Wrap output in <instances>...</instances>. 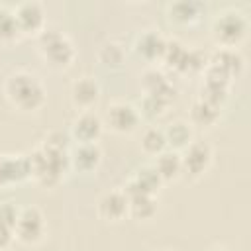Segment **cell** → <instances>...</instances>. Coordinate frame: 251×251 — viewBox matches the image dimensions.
Here are the masks:
<instances>
[{
    "label": "cell",
    "mask_w": 251,
    "mask_h": 251,
    "mask_svg": "<svg viewBox=\"0 0 251 251\" xmlns=\"http://www.w3.org/2000/svg\"><path fill=\"white\" fill-rule=\"evenodd\" d=\"M69 137L61 131H51L43 145L33 149L27 155L29 176L41 186H55L63 178L67 167L71 165L69 157Z\"/></svg>",
    "instance_id": "obj_1"
},
{
    "label": "cell",
    "mask_w": 251,
    "mask_h": 251,
    "mask_svg": "<svg viewBox=\"0 0 251 251\" xmlns=\"http://www.w3.org/2000/svg\"><path fill=\"white\" fill-rule=\"evenodd\" d=\"M4 92L10 104L20 112H35L45 104V88L41 80L27 71L12 73L4 82Z\"/></svg>",
    "instance_id": "obj_2"
},
{
    "label": "cell",
    "mask_w": 251,
    "mask_h": 251,
    "mask_svg": "<svg viewBox=\"0 0 251 251\" xmlns=\"http://www.w3.org/2000/svg\"><path fill=\"white\" fill-rule=\"evenodd\" d=\"M39 53L45 59V63L53 69H69L76 57L73 41L59 29H43L39 33Z\"/></svg>",
    "instance_id": "obj_3"
},
{
    "label": "cell",
    "mask_w": 251,
    "mask_h": 251,
    "mask_svg": "<svg viewBox=\"0 0 251 251\" xmlns=\"http://www.w3.org/2000/svg\"><path fill=\"white\" fill-rule=\"evenodd\" d=\"M249 22L247 18L237 10H226L218 14L212 25V35L220 47L235 49L247 35Z\"/></svg>",
    "instance_id": "obj_4"
},
{
    "label": "cell",
    "mask_w": 251,
    "mask_h": 251,
    "mask_svg": "<svg viewBox=\"0 0 251 251\" xmlns=\"http://www.w3.org/2000/svg\"><path fill=\"white\" fill-rule=\"evenodd\" d=\"M47 226H45V218L41 214V210L37 206H27L22 208L14 226V237L22 243H39L45 237Z\"/></svg>",
    "instance_id": "obj_5"
},
{
    "label": "cell",
    "mask_w": 251,
    "mask_h": 251,
    "mask_svg": "<svg viewBox=\"0 0 251 251\" xmlns=\"http://www.w3.org/2000/svg\"><path fill=\"white\" fill-rule=\"evenodd\" d=\"M214 161V149L206 141H190L188 147H184V153L180 155L182 163V175L188 178L202 176Z\"/></svg>",
    "instance_id": "obj_6"
},
{
    "label": "cell",
    "mask_w": 251,
    "mask_h": 251,
    "mask_svg": "<svg viewBox=\"0 0 251 251\" xmlns=\"http://www.w3.org/2000/svg\"><path fill=\"white\" fill-rule=\"evenodd\" d=\"M106 126L116 131V133H131L139 127L141 116L137 112L135 106L126 104V102H114L112 106H108L106 110Z\"/></svg>",
    "instance_id": "obj_7"
},
{
    "label": "cell",
    "mask_w": 251,
    "mask_h": 251,
    "mask_svg": "<svg viewBox=\"0 0 251 251\" xmlns=\"http://www.w3.org/2000/svg\"><path fill=\"white\" fill-rule=\"evenodd\" d=\"M102 131H104V122L92 110L78 112V116L73 120L71 126V137L76 143H98Z\"/></svg>",
    "instance_id": "obj_8"
},
{
    "label": "cell",
    "mask_w": 251,
    "mask_h": 251,
    "mask_svg": "<svg viewBox=\"0 0 251 251\" xmlns=\"http://www.w3.org/2000/svg\"><path fill=\"white\" fill-rule=\"evenodd\" d=\"M14 16L22 33H41L45 29V12L39 2H22L14 8Z\"/></svg>",
    "instance_id": "obj_9"
},
{
    "label": "cell",
    "mask_w": 251,
    "mask_h": 251,
    "mask_svg": "<svg viewBox=\"0 0 251 251\" xmlns=\"http://www.w3.org/2000/svg\"><path fill=\"white\" fill-rule=\"evenodd\" d=\"M127 204H129V200L124 194V190L122 188H116V190L104 192L98 198L96 212L106 222H120V220H124L127 216Z\"/></svg>",
    "instance_id": "obj_10"
},
{
    "label": "cell",
    "mask_w": 251,
    "mask_h": 251,
    "mask_svg": "<svg viewBox=\"0 0 251 251\" xmlns=\"http://www.w3.org/2000/svg\"><path fill=\"white\" fill-rule=\"evenodd\" d=\"M29 178L27 155H0V186L18 184Z\"/></svg>",
    "instance_id": "obj_11"
},
{
    "label": "cell",
    "mask_w": 251,
    "mask_h": 251,
    "mask_svg": "<svg viewBox=\"0 0 251 251\" xmlns=\"http://www.w3.org/2000/svg\"><path fill=\"white\" fill-rule=\"evenodd\" d=\"M98 100H100V86H98V82L94 78L82 76V78L73 82V86H71V102L80 112L92 110Z\"/></svg>",
    "instance_id": "obj_12"
},
{
    "label": "cell",
    "mask_w": 251,
    "mask_h": 251,
    "mask_svg": "<svg viewBox=\"0 0 251 251\" xmlns=\"http://www.w3.org/2000/svg\"><path fill=\"white\" fill-rule=\"evenodd\" d=\"M71 165L80 173H92L102 161V149L98 143H76L71 151Z\"/></svg>",
    "instance_id": "obj_13"
},
{
    "label": "cell",
    "mask_w": 251,
    "mask_h": 251,
    "mask_svg": "<svg viewBox=\"0 0 251 251\" xmlns=\"http://www.w3.org/2000/svg\"><path fill=\"white\" fill-rule=\"evenodd\" d=\"M141 86L145 90V94H153L161 100H165L167 104H171L176 96V88L169 82V78L157 71V69H147L143 75H141Z\"/></svg>",
    "instance_id": "obj_14"
},
{
    "label": "cell",
    "mask_w": 251,
    "mask_h": 251,
    "mask_svg": "<svg viewBox=\"0 0 251 251\" xmlns=\"http://www.w3.org/2000/svg\"><path fill=\"white\" fill-rule=\"evenodd\" d=\"M165 43H167V39H165L159 31L149 29V31H143V33H139V35L135 37L133 47H135V53L141 55L143 59L155 61V59H161V57H163Z\"/></svg>",
    "instance_id": "obj_15"
},
{
    "label": "cell",
    "mask_w": 251,
    "mask_h": 251,
    "mask_svg": "<svg viewBox=\"0 0 251 251\" xmlns=\"http://www.w3.org/2000/svg\"><path fill=\"white\" fill-rule=\"evenodd\" d=\"M161 59L165 61L167 67L184 73V71H190L192 51L186 49V47H184L180 41H176V39H167L165 51H163V57H161Z\"/></svg>",
    "instance_id": "obj_16"
},
{
    "label": "cell",
    "mask_w": 251,
    "mask_h": 251,
    "mask_svg": "<svg viewBox=\"0 0 251 251\" xmlns=\"http://www.w3.org/2000/svg\"><path fill=\"white\" fill-rule=\"evenodd\" d=\"M153 167H155V171L159 173V176H161L163 182L176 180V178L182 175L180 153H178V151H173V149H165L163 153H159V155L155 157Z\"/></svg>",
    "instance_id": "obj_17"
},
{
    "label": "cell",
    "mask_w": 251,
    "mask_h": 251,
    "mask_svg": "<svg viewBox=\"0 0 251 251\" xmlns=\"http://www.w3.org/2000/svg\"><path fill=\"white\" fill-rule=\"evenodd\" d=\"M210 65L218 67L220 71H224L229 78L237 76L243 69V57L237 49H226V47H220L210 59H208Z\"/></svg>",
    "instance_id": "obj_18"
},
{
    "label": "cell",
    "mask_w": 251,
    "mask_h": 251,
    "mask_svg": "<svg viewBox=\"0 0 251 251\" xmlns=\"http://www.w3.org/2000/svg\"><path fill=\"white\" fill-rule=\"evenodd\" d=\"M220 112H222V108H218L214 104H208V102L198 98L190 106V124L198 126V127H212V126L218 124Z\"/></svg>",
    "instance_id": "obj_19"
},
{
    "label": "cell",
    "mask_w": 251,
    "mask_h": 251,
    "mask_svg": "<svg viewBox=\"0 0 251 251\" xmlns=\"http://www.w3.org/2000/svg\"><path fill=\"white\" fill-rule=\"evenodd\" d=\"M163 131H165L167 145H171L173 151L184 149V147H188V143L192 141V127H190V124L184 122V120H175V122H171Z\"/></svg>",
    "instance_id": "obj_20"
},
{
    "label": "cell",
    "mask_w": 251,
    "mask_h": 251,
    "mask_svg": "<svg viewBox=\"0 0 251 251\" xmlns=\"http://www.w3.org/2000/svg\"><path fill=\"white\" fill-rule=\"evenodd\" d=\"M127 216L133 220H151L157 214V198L155 194H137L133 198H127Z\"/></svg>",
    "instance_id": "obj_21"
},
{
    "label": "cell",
    "mask_w": 251,
    "mask_h": 251,
    "mask_svg": "<svg viewBox=\"0 0 251 251\" xmlns=\"http://www.w3.org/2000/svg\"><path fill=\"white\" fill-rule=\"evenodd\" d=\"M204 10V6L200 2H194V0H180V2H175L171 4L169 8V14H171V20L178 22V24H192L200 18V12Z\"/></svg>",
    "instance_id": "obj_22"
},
{
    "label": "cell",
    "mask_w": 251,
    "mask_h": 251,
    "mask_svg": "<svg viewBox=\"0 0 251 251\" xmlns=\"http://www.w3.org/2000/svg\"><path fill=\"white\" fill-rule=\"evenodd\" d=\"M227 92H229V82L204 80V84L200 86V100L222 108V104L227 100Z\"/></svg>",
    "instance_id": "obj_23"
},
{
    "label": "cell",
    "mask_w": 251,
    "mask_h": 251,
    "mask_svg": "<svg viewBox=\"0 0 251 251\" xmlns=\"http://www.w3.org/2000/svg\"><path fill=\"white\" fill-rule=\"evenodd\" d=\"M141 149H143V153L155 155V157H157L159 153H163V151L167 149L165 131H163L161 127H157V126L147 127V129L143 131V135H141Z\"/></svg>",
    "instance_id": "obj_24"
},
{
    "label": "cell",
    "mask_w": 251,
    "mask_h": 251,
    "mask_svg": "<svg viewBox=\"0 0 251 251\" xmlns=\"http://www.w3.org/2000/svg\"><path fill=\"white\" fill-rule=\"evenodd\" d=\"M20 27L14 16V10L0 6V43H10L20 35Z\"/></svg>",
    "instance_id": "obj_25"
},
{
    "label": "cell",
    "mask_w": 251,
    "mask_h": 251,
    "mask_svg": "<svg viewBox=\"0 0 251 251\" xmlns=\"http://www.w3.org/2000/svg\"><path fill=\"white\" fill-rule=\"evenodd\" d=\"M133 178H135V180L139 182V186H141L145 192H149V194H155V192L159 190V186L163 184V180H161L159 173L155 171L153 163H151V165L141 167V169L133 175Z\"/></svg>",
    "instance_id": "obj_26"
},
{
    "label": "cell",
    "mask_w": 251,
    "mask_h": 251,
    "mask_svg": "<svg viewBox=\"0 0 251 251\" xmlns=\"http://www.w3.org/2000/svg\"><path fill=\"white\" fill-rule=\"evenodd\" d=\"M98 59L106 65V67H120L124 63V47L116 41H106L100 49H98Z\"/></svg>",
    "instance_id": "obj_27"
},
{
    "label": "cell",
    "mask_w": 251,
    "mask_h": 251,
    "mask_svg": "<svg viewBox=\"0 0 251 251\" xmlns=\"http://www.w3.org/2000/svg\"><path fill=\"white\" fill-rule=\"evenodd\" d=\"M167 102L153 96V94H143V98L139 100V116L141 118H147V120H153V118H159L165 110H167Z\"/></svg>",
    "instance_id": "obj_28"
},
{
    "label": "cell",
    "mask_w": 251,
    "mask_h": 251,
    "mask_svg": "<svg viewBox=\"0 0 251 251\" xmlns=\"http://www.w3.org/2000/svg\"><path fill=\"white\" fill-rule=\"evenodd\" d=\"M18 214H20V210H18V206L14 202H2L0 204V224L2 226L14 229L16 220H18Z\"/></svg>",
    "instance_id": "obj_29"
},
{
    "label": "cell",
    "mask_w": 251,
    "mask_h": 251,
    "mask_svg": "<svg viewBox=\"0 0 251 251\" xmlns=\"http://www.w3.org/2000/svg\"><path fill=\"white\" fill-rule=\"evenodd\" d=\"M12 239H14V229L0 224V251H4L12 243Z\"/></svg>",
    "instance_id": "obj_30"
},
{
    "label": "cell",
    "mask_w": 251,
    "mask_h": 251,
    "mask_svg": "<svg viewBox=\"0 0 251 251\" xmlns=\"http://www.w3.org/2000/svg\"><path fill=\"white\" fill-rule=\"evenodd\" d=\"M212 251H226V249H212Z\"/></svg>",
    "instance_id": "obj_31"
},
{
    "label": "cell",
    "mask_w": 251,
    "mask_h": 251,
    "mask_svg": "<svg viewBox=\"0 0 251 251\" xmlns=\"http://www.w3.org/2000/svg\"><path fill=\"white\" fill-rule=\"evenodd\" d=\"M161 251H171V249H161Z\"/></svg>",
    "instance_id": "obj_32"
}]
</instances>
